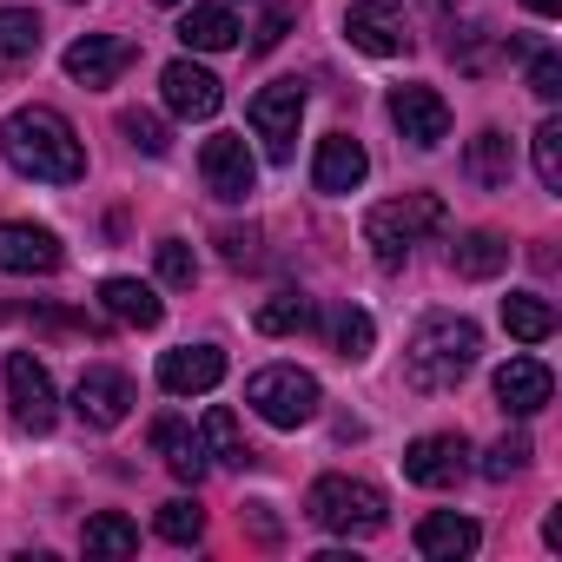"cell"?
Wrapping results in <instances>:
<instances>
[{
    "mask_svg": "<svg viewBox=\"0 0 562 562\" xmlns=\"http://www.w3.org/2000/svg\"><path fill=\"white\" fill-rule=\"evenodd\" d=\"M0 378H8V404H14L21 430L47 437L60 424V391H54V378H47V364L34 351H8V371H0Z\"/></svg>",
    "mask_w": 562,
    "mask_h": 562,
    "instance_id": "cell-7",
    "label": "cell"
},
{
    "mask_svg": "<svg viewBox=\"0 0 562 562\" xmlns=\"http://www.w3.org/2000/svg\"><path fill=\"white\" fill-rule=\"evenodd\" d=\"M463 470H470V443L457 430H430L404 450V476L417 490H450V483H463Z\"/></svg>",
    "mask_w": 562,
    "mask_h": 562,
    "instance_id": "cell-13",
    "label": "cell"
},
{
    "mask_svg": "<svg viewBox=\"0 0 562 562\" xmlns=\"http://www.w3.org/2000/svg\"><path fill=\"white\" fill-rule=\"evenodd\" d=\"M503 265H509V238L503 232H463L450 245V271L457 278H496Z\"/></svg>",
    "mask_w": 562,
    "mask_h": 562,
    "instance_id": "cell-23",
    "label": "cell"
},
{
    "mask_svg": "<svg viewBox=\"0 0 562 562\" xmlns=\"http://www.w3.org/2000/svg\"><path fill=\"white\" fill-rule=\"evenodd\" d=\"M153 258H159V278H166L172 292L199 285V251H192L186 238H159V245H153Z\"/></svg>",
    "mask_w": 562,
    "mask_h": 562,
    "instance_id": "cell-32",
    "label": "cell"
},
{
    "mask_svg": "<svg viewBox=\"0 0 562 562\" xmlns=\"http://www.w3.org/2000/svg\"><path fill=\"white\" fill-rule=\"evenodd\" d=\"M199 437H205V457H212V463H225V470H245V463H251V443H245V430H238L232 411H205Z\"/></svg>",
    "mask_w": 562,
    "mask_h": 562,
    "instance_id": "cell-28",
    "label": "cell"
},
{
    "mask_svg": "<svg viewBox=\"0 0 562 562\" xmlns=\"http://www.w3.org/2000/svg\"><path fill=\"white\" fill-rule=\"evenodd\" d=\"M299 120H305V87L299 80H271L251 93V133L265 146V159L285 166L299 153Z\"/></svg>",
    "mask_w": 562,
    "mask_h": 562,
    "instance_id": "cell-6",
    "label": "cell"
},
{
    "mask_svg": "<svg viewBox=\"0 0 562 562\" xmlns=\"http://www.w3.org/2000/svg\"><path fill=\"white\" fill-rule=\"evenodd\" d=\"M384 113H391V126H397L411 146H424V153L450 139V106H443L437 87H391Z\"/></svg>",
    "mask_w": 562,
    "mask_h": 562,
    "instance_id": "cell-11",
    "label": "cell"
},
{
    "mask_svg": "<svg viewBox=\"0 0 562 562\" xmlns=\"http://www.w3.org/2000/svg\"><path fill=\"white\" fill-rule=\"evenodd\" d=\"M476 351H483V331L470 325V318H457V312H430L417 331H411V345H404V378H411V391H457L463 378H470V364H476Z\"/></svg>",
    "mask_w": 562,
    "mask_h": 562,
    "instance_id": "cell-2",
    "label": "cell"
},
{
    "mask_svg": "<svg viewBox=\"0 0 562 562\" xmlns=\"http://www.w3.org/2000/svg\"><path fill=\"white\" fill-rule=\"evenodd\" d=\"M476 542H483V529L457 509H437V516L417 522V555L424 562H463V555H476Z\"/></svg>",
    "mask_w": 562,
    "mask_h": 562,
    "instance_id": "cell-20",
    "label": "cell"
},
{
    "mask_svg": "<svg viewBox=\"0 0 562 562\" xmlns=\"http://www.w3.org/2000/svg\"><path fill=\"white\" fill-rule=\"evenodd\" d=\"M126 411H133V378L113 371V364H87L80 384H74V417L87 430H120Z\"/></svg>",
    "mask_w": 562,
    "mask_h": 562,
    "instance_id": "cell-10",
    "label": "cell"
},
{
    "mask_svg": "<svg viewBox=\"0 0 562 562\" xmlns=\"http://www.w3.org/2000/svg\"><path fill=\"white\" fill-rule=\"evenodd\" d=\"M159 8H179V0H159Z\"/></svg>",
    "mask_w": 562,
    "mask_h": 562,
    "instance_id": "cell-40",
    "label": "cell"
},
{
    "mask_svg": "<svg viewBox=\"0 0 562 562\" xmlns=\"http://www.w3.org/2000/svg\"><path fill=\"white\" fill-rule=\"evenodd\" d=\"M503 325H509L516 345H542V338L555 331V305L536 299V292H509V299H503Z\"/></svg>",
    "mask_w": 562,
    "mask_h": 562,
    "instance_id": "cell-26",
    "label": "cell"
},
{
    "mask_svg": "<svg viewBox=\"0 0 562 562\" xmlns=\"http://www.w3.org/2000/svg\"><path fill=\"white\" fill-rule=\"evenodd\" d=\"M305 516H312L325 536L364 542V536H378V529L391 522V503H384V490L364 483V476H318L312 496H305Z\"/></svg>",
    "mask_w": 562,
    "mask_h": 562,
    "instance_id": "cell-4",
    "label": "cell"
},
{
    "mask_svg": "<svg viewBox=\"0 0 562 562\" xmlns=\"http://www.w3.org/2000/svg\"><path fill=\"white\" fill-rule=\"evenodd\" d=\"M529 93L536 100H562V54H536L529 60Z\"/></svg>",
    "mask_w": 562,
    "mask_h": 562,
    "instance_id": "cell-36",
    "label": "cell"
},
{
    "mask_svg": "<svg viewBox=\"0 0 562 562\" xmlns=\"http://www.w3.org/2000/svg\"><path fill=\"white\" fill-rule=\"evenodd\" d=\"M549 397H555L549 364H536V358H509V364L496 371V404H503L509 417H536Z\"/></svg>",
    "mask_w": 562,
    "mask_h": 562,
    "instance_id": "cell-18",
    "label": "cell"
},
{
    "mask_svg": "<svg viewBox=\"0 0 562 562\" xmlns=\"http://www.w3.org/2000/svg\"><path fill=\"white\" fill-rule=\"evenodd\" d=\"M245 404H251L271 430H299V424L318 417L325 391H318V378L299 371V364H265V371L245 378Z\"/></svg>",
    "mask_w": 562,
    "mask_h": 562,
    "instance_id": "cell-5",
    "label": "cell"
},
{
    "mask_svg": "<svg viewBox=\"0 0 562 562\" xmlns=\"http://www.w3.org/2000/svg\"><path fill=\"white\" fill-rule=\"evenodd\" d=\"M41 54V14L34 8H0V74H21Z\"/></svg>",
    "mask_w": 562,
    "mask_h": 562,
    "instance_id": "cell-24",
    "label": "cell"
},
{
    "mask_svg": "<svg viewBox=\"0 0 562 562\" xmlns=\"http://www.w3.org/2000/svg\"><path fill=\"white\" fill-rule=\"evenodd\" d=\"M238 21H232V8H186L179 14V41H186V54H225V47H238Z\"/></svg>",
    "mask_w": 562,
    "mask_h": 562,
    "instance_id": "cell-22",
    "label": "cell"
},
{
    "mask_svg": "<svg viewBox=\"0 0 562 562\" xmlns=\"http://www.w3.org/2000/svg\"><path fill=\"white\" fill-rule=\"evenodd\" d=\"M463 166H470V179H476V186H509V172H516V153H509V133H496V126H483V133L470 139V153H463Z\"/></svg>",
    "mask_w": 562,
    "mask_h": 562,
    "instance_id": "cell-25",
    "label": "cell"
},
{
    "mask_svg": "<svg viewBox=\"0 0 562 562\" xmlns=\"http://www.w3.org/2000/svg\"><path fill=\"white\" fill-rule=\"evenodd\" d=\"M153 529L172 542V549H192L199 536H205V509L192 503V496H172V503H159V516H153Z\"/></svg>",
    "mask_w": 562,
    "mask_h": 562,
    "instance_id": "cell-31",
    "label": "cell"
},
{
    "mask_svg": "<svg viewBox=\"0 0 562 562\" xmlns=\"http://www.w3.org/2000/svg\"><path fill=\"white\" fill-rule=\"evenodd\" d=\"M218 245H225L232 265H251V245H258V238H251V232H218Z\"/></svg>",
    "mask_w": 562,
    "mask_h": 562,
    "instance_id": "cell-38",
    "label": "cell"
},
{
    "mask_svg": "<svg viewBox=\"0 0 562 562\" xmlns=\"http://www.w3.org/2000/svg\"><path fill=\"white\" fill-rule=\"evenodd\" d=\"M120 133H126L139 153H153V159L172 146V139H166V120H153V113H139V106H133V113H120Z\"/></svg>",
    "mask_w": 562,
    "mask_h": 562,
    "instance_id": "cell-35",
    "label": "cell"
},
{
    "mask_svg": "<svg viewBox=\"0 0 562 562\" xmlns=\"http://www.w3.org/2000/svg\"><path fill=\"white\" fill-rule=\"evenodd\" d=\"M325 331H331V351H338L345 364H364L371 345H378V325H371V312H358V305H338V312L325 318Z\"/></svg>",
    "mask_w": 562,
    "mask_h": 562,
    "instance_id": "cell-27",
    "label": "cell"
},
{
    "mask_svg": "<svg viewBox=\"0 0 562 562\" xmlns=\"http://www.w3.org/2000/svg\"><path fill=\"white\" fill-rule=\"evenodd\" d=\"M80 549H87V555H133V549H139V522H126L120 509H106V516L87 522Z\"/></svg>",
    "mask_w": 562,
    "mask_h": 562,
    "instance_id": "cell-30",
    "label": "cell"
},
{
    "mask_svg": "<svg viewBox=\"0 0 562 562\" xmlns=\"http://www.w3.org/2000/svg\"><path fill=\"white\" fill-rule=\"evenodd\" d=\"M265 338H299V331H312V305L299 299V292H278V299H265L258 305V318H251Z\"/></svg>",
    "mask_w": 562,
    "mask_h": 562,
    "instance_id": "cell-29",
    "label": "cell"
},
{
    "mask_svg": "<svg viewBox=\"0 0 562 562\" xmlns=\"http://www.w3.org/2000/svg\"><path fill=\"white\" fill-rule=\"evenodd\" d=\"M218 378H225L218 345H179L159 358V391H172V397H205V391H218Z\"/></svg>",
    "mask_w": 562,
    "mask_h": 562,
    "instance_id": "cell-15",
    "label": "cell"
},
{
    "mask_svg": "<svg viewBox=\"0 0 562 562\" xmlns=\"http://www.w3.org/2000/svg\"><path fill=\"white\" fill-rule=\"evenodd\" d=\"M529 153H536V179L549 192H562V120H542L536 139H529Z\"/></svg>",
    "mask_w": 562,
    "mask_h": 562,
    "instance_id": "cell-33",
    "label": "cell"
},
{
    "mask_svg": "<svg viewBox=\"0 0 562 562\" xmlns=\"http://www.w3.org/2000/svg\"><path fill=\"white\" fill-rule=\"evenodd\" d=\"M345 41H351L358 54H371V60H397V54L417 47V34H411V21H404L397 0H351Z\"/></svg>",
    "mask_w": 562,
    "mask_h": 562,
    "instance_id": "cell-8",
    "label": "cell"
},
{
    "mask_svg": "<svg viewBox=\"0 0 562 562\" xmlns=\"http://www.w3.org/2000/svg\"><path fill=\"white\" fill-rule=\"evenodd\" d=\"M199 172H205V192L225 199V205H245L251 186H258V159H251V146L238 133H212L199 146Z\"/></svg>",
    "mask_w": 562,
    "mask_h": 562,
    "instance_id": "cell-9",
    "label": "cell"
},
{
    "mask_svg": "<svg viewBox=\"0 0 562 562\" xmlns=\"http://www.w3.org/2000/svg\"><path fill=\"white\" fill-rule=\"evenodd\" d=\"M364 172H371L364 139H351V133H325L318 139V153H312V186L318 192H358Z\"/></svg>",
    "mask_w": 562,
    "mask_h": 562,
    "instance_id": "cell-17",
    "label": "cell"
},
{
    "mask_svg": "<svg viewBox=\"0 0 562 562\" xmlns=\"http://www.w3.org/2000/svg\"><path fill=\"white\" fill-rule=\"evenodd\" d=\"M443 225H450V212H443L437 192H404V199H384V205L364 212V245L378 251V265H404Z\"/></svg>",
    "mask_w": 562,
    "mask_h": 562,
    "instance_id": "cell-3",
    "label": "cell"
},
{
    "mask_svg": "<svg viewBox=\"0 0 562 562\" xmlns=\"http://www.w3.org/2000/svg\"><path fill=\"white\" fill-rule=\"evenodd\" d=\"M522 463H529V437L516 430V437H503V443H490V457H483V476H490V483H509V476H516Z\"/></svg>",
    "mask_w": 562,
    "mask_h": 562,
    "instance_id": "cell-34",
    "label": "cell"
},
{
    "mask_svg": "<svg viewBox=\"0 0 562 562\" xmlns=\"http://www.w3.org/2000/svg\"><path fill=\"white\" fill-rule=\"evenodd\" d=\"M100 312H106L113 325H133V331H153V325L166 318L159 292L139 285V278H100Z\"/></svg>",
    "mask_w": 562,
    "mask_h": 562,
    "instance_id": "cell-21",
    "label": "cell"
},
{
    "mask_svg": "<svg viewBox=\"0 0 562 562\" xmlns=\"http://www.w3.org/2000/svg\"><path fill=\"white\" fill-rule=\"evenodd\" d=\"M153 450H159V463L179 476V483H199L205 476V437L186 424V417H153Z\"/></svg>",
    "mask_w": 562,
    "mask_h": 562,
    "instance_id": "cell-19",
    "label": "cell"
},
{
    "mask_svg": "<svg viewBox=\"0 0 562 562\" xmlns=\"http://www.w3.org/2000/svg\"><path fill=\"white\" fill-rule=\"evenodd\" d=\"M292 21H299V8H271V14L258 21V34H251V47H258V54H271L278 41H285V34H292Z\"/></svg>",
    "mask_w": 562,
    "mask_h": 562,
    "instance_id": "cell-37",
    "label": "cell"
},
{
    "mask_svg": "<svg viewBox=\"0 0 562 562\" xmlns=\"http://www.w3.org/2000/svg\"><path fill=\"white\" fill-rule=\"evenodd\" d=\"M60 238L47 225H27V218H8L0 225V271H14V278H47L60 271Z\"/></svg>",
    "mask_w": 562,
    "mask_h": 562,
    "instance_id": "cell-14",
    "label": "cell"
},
{
    "mask_svg": "<svg viewBox=\"0 0 562 562\" xmlns=\"http://www.w3.org/2000/svg\"><path fill=\"white\" fill-rule=\"evenodd\" d=\"M0 153H8V166L21 179H41V186H74L87 172V146H80L74 120L54 113V106L8 113V126H0Z\"/></svg>",
    "mask_w": 562,
    "mask_h": 562,
    "instance_id": "cell-1",
    "label": "cell"
},
{
    "mask_svg": "<svg viewBox=\"0 0 562 562\" xmlns=\"http://www.w3.org/2000/svg\"><path fill=\"white\" fill-rule=\"evenodd\" d=\"M159 93H166V106H172L179 120H212V113L225 106V87H218L199 60H172V67L159 74Z\"/></svg>",
    "mask_w": 562,
    "mask_h": 562,
    "instance_id": "cell-16",
    "label": "cell"
},
{
    "mask_svg": "<svg viewBox=\"0 0 562 562\" xmlns=\"http://www.w3.org/2000/svg\"><path fill=\"white\" fill-rule=\"evenodd\" d=\"M133 60H139L133 41H120V34H80V41L67 47V80L87 87V93H100V87H113Z\"/></svg>",
    "mask_w": 562,
    "mask_h": 562,
    "instance_id": "cell-12",
    "label": "cell"
},
{
    "mask_svg": "<svg viewBox=\"0 0 562 562\" xmlns=\"http://www.w3.org/2000/svg\"><path fill=\"white\" fill-rule=\"evenodd\" d=\"M522 8H529V14H542V21H555V14H562V0H522Z\"/></svg>",
    "mask_w": 562,
    "mask_h": 562,
    "instance_id": "cell-39",
    "label": "cell"
}]
</instances>
